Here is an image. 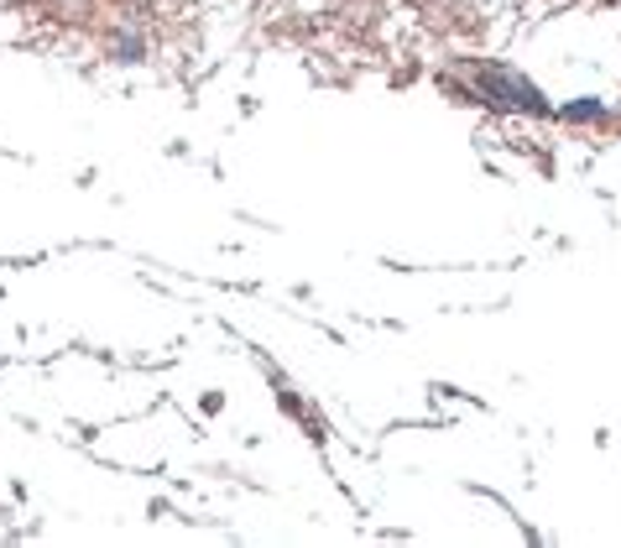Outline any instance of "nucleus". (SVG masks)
Returning <instances> with one entry per match:
<instances>
[{"label":"nucleus","instance_id":"f257e3e1","mask_svg":"<svg viewBox=\"0 0 621 548\" xmlns=\"http://www.w3.org/2000/svg\"><path fill=\"white\" fill-rule=\"evenodd\" d=\"M476 79H480V95L491 99V105H512V110H523V116H549V95H544L533 79H523L517 69L480 63Z\"/></svg>","mask_w":621,"mask_h":548},{"label":"nucleus","instance_id":"f03ea898","mask_svg":"<svg viewBox=\"0 0 621 548\" xmlns=\"http://www.w3.org/2000/svg\"><path fill=\"white\" fill-rule=\"evenodd\" d=\"M606 116H611V110H606V99H596V95H580L564 105V120H574V126H596V120H606Z\"/></svg>","mask_w":621,"mask_h":548},{"label":"nucleus","instance_id":"7ed1b4c3","mask_svg":"<svg viewBox=\"0 0 621 548\" xmlns=\"http://www.w3.org/2000/svg\"><path fill=\"white\" fill-rule=\"evenodd\" d=\"M110 52H116V63H142V37H131V32H126V37H116V48H110Z\"/></svg>","mask_w":621,"mask_h":548}]
</instances>
